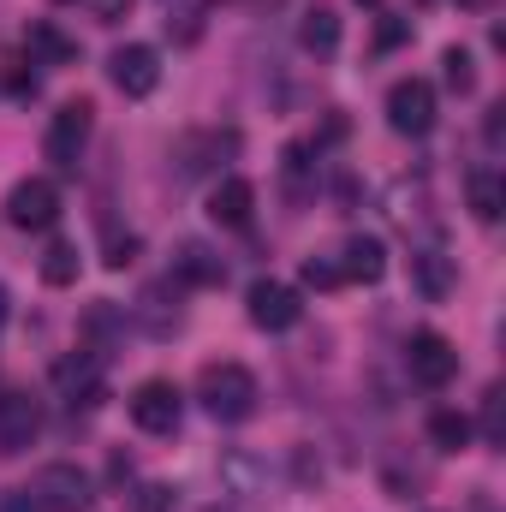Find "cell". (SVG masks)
I'll use <instances>...</instances> for the list:
<instances>
[{
	"label": "cell",
	"mask_w": 506,
	"mask_h": 512,
	"mask_svg": "<svg viewBox=\"0 0 506 512\" xmlns=\"http://www.w3.org/2000/svg\"><path fill=\"white\" fill-rule=\"evenodd\" d=\"M411 286H417L429 304H441V298L453 292V262L441 251H411Z\"/></svg>",
	"instance_id": "2e32d148"
},
{
	"label": "cell",
	"mask_w": 506,
	"mask_h": 512,
	"mask_svg": "<svg viewBox=\"0 0 506 512\" xmlns=\"http://www.w3.org/2000/svg\"><path fill=\"white\" fill-rule=\"evenodd\" d=\"M6 221L24 227V233H48V227L60 221V191H54V179H18V185L6 191Z\"/></svg>",
	"instance_id": "8992f818"
},
{
	"label": "cell",
	"mask_w": 506,
	"mask_h": 512,
	"mask_svg": "<svg viewBox=\"0 0 506 512\" xmlns=\"http://www.w3.org/2000/svg\"><path fill=\"white\" fill-rule=\"evenodd\" d=\"M483 441L489 447H506V423H501V387L483 393Z\"/></svg>",
	"instance_id": "603a6c76"
},
{
	"label": "cell",
	"mask_w": 506,
	"mask_h": 512,
	"mask_svg": "<svg viewBox=\"0 0 506 512\" xmlns=\"http://www.w3.org/2000/svg\"><path fill=\"white\" fill-rule=\"evenodd\" d=\"M417 6H429V0H417Z\"/></svg>",
	"instance_id": "f546056e"
},
{
	"label": "cell",
	"mask_w": 506,
	"mask_h": 512,
	"mask_svg": "<svg viewBox=\"0 0 506 512\" xmlns=\"http://www.w3.org/2000/svg\"><path fill=\"white\" fill-rule=\"evenodd\" d=\"M399 36H405V24H381V36H376V48H393V42H399Z\"/></svg>",
	"instance_id": "4316f807"
},
{
	"label": "cell",
	"mask_w": 506,
	"mask_h": 512,
	"mask_svg": "<svg viewBox=\"0 0 506 512\" xmlns=\"http://www.w3.org/2000/svg\"><path fill=\"white\" fill-rule=\"evenodd\" d=\"M167 280H179V286H221V280H227V262L209 251V245L185 239V245L173 251V274H167Z\"/></svg>",
	"instance_id": "7c38bea8"
},
{
	"label": "cell",
	"mask_w": 506,
	"mask_h": 512,
	"mask_svg": "<svg viewBox=\"0 0 506 512\" xmlns=\"http://www.w3.org/2000/svg\"><path fill=\"white\" fill-rule=\"evenodd\" d=\"M405 370H411V382L417 387H447L453 376H459V352H453L447 334L417 328V334L405 340Z\"/></svg>",
	"instance_id": "5b68a950"
},
{
	"label": "cell",
	"mask_w": 506,
	"mask_h": 512,
	"mask_svg": "<svg viewBox=\"0 0 506 512\" xmlns=\"http://www.w3.org/2000/svg\"><path fill=\"white\" fill-rule=\"evenodd\" d=\"M108 78H114L120 96L143 102V96H155V84H161V54L143 48V42H126V48L108 54Z\"/></svg>",
	"instance_id": "ba28073f"
},
{
	"label": "cell",
	"mask_w": 506,
	"mask_h": 512,
	"mask_svg": "<svg viewBox=\"0 0 506 512\" xmlns=\"http://www.w3.org/2000/svg\"><path fill=\"white\" fill-rule=\"evenodd\" d=\"M251 209H256V185L227 173L215 191H209V221L215 227H251Z\"/></svg>",
	"instance_id": "8fae6325"
},
{
	"label": "cell",
	"mask_w": 506,
	"mask_h": 512,
	"mask_svg": "<svg viewBox=\"0 0 506 512\" xmlns=\"http://www.w3.org/2000/svg\"><path fill=\"white\" fill-rule=\"evenodd\" d=\"M304 286H316V292H334V286H346V274H340V256H310V262H304Z\"/></svg>",
	"instance_id": "7402d4cb"
},
{
	"label": "cell",
	"mask_w": 506,
	"mask_h": 512,
	"mask_svg": "<svg viewBox=\"0 0 506 512\" xmlns=\"http://www.w3.org/2000/svg\"><path fill=\"white\" fill-rule=\"evenodd\" d=\"M24 42H30V54H36L42 66H72V60H78V42H72V36H60L48 18H30Z\"/></svg>",
	"instance_id": "e0dca14e"
},
{
	"label": "cell",
	"mask_w": 506,
	"mask_h": 512,
	"mask_svg": "<svg viewBox=\"0 0 506 512\" xmlns=\"http://www.w3.org/2000/svg\"><path fill=\"white\" fill-rule=\"evenodd\" d=\"M179 507V495L167 489V483H149V489H137V512H173Z\"/></svg>",
	"instance_id": "cb8c5ba5"
},
{
	"label": "cell",
	"mask_w": 506,
	"mask_h": 512,
	"mask_svg": "<svg viewBox=\"0 0 506 512\" xmlns=\"http://www.w3.org/2000/svg\"><path fill=\"white\" fill-rule=\"evenodd\" d=\"M126 411H131V423H137L143 435H173L179 417H185V393H179L173 382H161V376H149V382L131 387Z\"/></svg>",
	"instance_id": "277c9868"
},
{
	"label": "cell",
	"mask_w": 506,
	"mask_h": 512,
	"mask_svg": "<svg viewBox=\"0 0 506 512\" xmlns=\"http://www.w3.org/2000/svg\"><path fill=\"white\" fill-rule=\"evenodd\" d=\"M54 382H60V393H66L72 405H78V399H84V405H96V399H102V364L72 358V364H60V370H54Z\"/></svg>",
	"instance_id": "ac0fdd59"
},
{
	"label": "cell",
	"mask_w": 506,
	"mask_h": 512,
	"mask_svg": "<svg viewBox=\"0 0 506 512\" xmlns=\"http://www.w3.org/2000/svg\"><path fill=\"white\" fill-rule=\"evenodd\" d=\"M0 322H6V286H0Z\"/></svg>",
	"instance_id": "f1b7e54d"
},
{
	"label": "cell",
	"mask_w": 506,
	"mask_h": 512,
	"mask_svg": "<svg viewBox=\"0 0 506 512\" xmlns=\"http://www.w3.org/2000/svg\"><path fill=\"white\" fill-rule=\"evenodd\" d=\"M465 203H471V215H477L483 227H495V221H501V209H506L501 173H495V167H477V173L465 179Z\"/></svg>",
	"instance_id": "9a60e30c"
},
{
	"label": "cell",
	"mask_w": 506,
	"mask_h": 512,
	"mask_svg": "<svg viewBox=\"0 0 506 512\" xmlns=\"http://www.w3.org/2000/svg\"><path fill=\"white\" fill-rule=\"evenodd\" d=\"M441 66H447V90H453V96H471V90H477V66H471V54H465L459 42L441 54Z\"/></svg>",
	"instance_id": "44dd1931"
},
{
	"label": "cell",
	"mask_w": 506,
	"mask_h": 512,
	"mask_svg": "<svg viewBox=\"0 0 506 512\" xmlns=\"http://www.w3.org/2000/svg\"><path fill=\"white\" fill-rule=\"evenodd\" d=\"M245 310H251V322L262 334H286L304 316V304H298V292L286 280H256L251 292H245Z\"/></svg>",
	"instance_id": "9c48e42d"
},
{
	"label": "cell",
	"mask_w": 506,
	"mask_h": 512,
	"mask_svg": "<svg viewBox=\"0 0 506 512\" xmlns=\"http://www.w3.org/2000/svg\"><path fill=\"white\" fill-rule=\"evenodd\" d=\"M90 131H96V108L90 102H66L48 131H42V155L60 167V173H78V161H84V149H90Z\"/></svg>",
	"instance_id": "7a4b0ae2"
},
{
	"label": "cell",
	"mask_w": 506,
	"mask_h": 512,
	"mask_svg": "<svg viewBox=\"0 0 506 512\" xmlns=\"http://www.w3.org/2000/svg\"><path fill=\"white\" fill-rule=\"evenodd\" d=\"M36 435H42V405H36L24 387H6V393H0V453L12 459V453H24Z\"/></svg>",
	"instance_id": "30bf717a"
},
{
	"label": "cell",
	"mask_w": 506,
	"mask_h": 512,
	"mask_svg": "<svg viewBox=\"0 0 506 512\" xmlns=\"http://www.w3.org/2000/svg\"><path fill=\"white\" fill-rule=\"evenodd\" d=\"M340 274H346V280L376 286L381 274H387V245H381V239H370V233L346 239V251H340Z\"/></svg>",
	"instance_id": "4fadbf2b"
},
{
	"label": "cell",
	"mask_w": 506,
	"mask_h": 512,
	"mask_svg": "<svg viewBox=\"0 0 506 512\" xmlns=\"http://www.w3.org/2000/svg\"><path fill=\"white\" fill-rule=\"evenodd\" d=\"M78 268H84V256H78L72 239H54V245L42 251V280H48V286H72Z\"/></svg>",
	"instance_id": "d6986e66"
},
{
	"label": "cell",
	"mask_w": 506,
	"mask_h": 512,
	"mask_svg": "<svg viewBox=\"0 0 506 512\" xmlns=\"http://www.w3.org/2000/svg\"><path fill=\"white\" fill-rule=\"evenodd\" d=\"M24 495H30L36 512H84L90 501H96V483H90L78 465H42L36 483H30Z\"/></svg>",
	"instance_id": "3957f363"
},
{
	"label": "cell",
	"mask_w": 506,
	"mask_h": 512,
	"mask_svg": "<svg viewBox=\"0 0 506 512\" xmlns=\"http://www.w3.org/2000/svg\"><path fill=\"white\" fill-rule=\"evenodd\" d=\"M387 126L399 131V137H423V131L435 126V84L399 78V84L387 90Z\"/></svg>",
	"instance_id": "52a82bcc"
},
{
	"label": "cell",
	"mask_w": 506,
	"mask_h": 512,
	"mask_svg": "<svg viewBox=\"0 0 506 512\" xmlns=\"http://www.w3.org/2000/svg\"><path fill=\"white\" fill-rule=\"evenodd\" d=\"M90 12H96L102 24H114V18H126L131 12V0H90Z\"/></svg>",
	"instance_id": "d4e9b609"
},
{
	"label": "cell",
	"mask_w": 506,
	"mask_h": 512,
	"mask_svg": "<svg viewBox=\"0 0 506 512\" xmlns=\"http://www.w3.org/2000/svg\"><path fill=\"white\" fill-rule=\"evenodd\" d=\"M298 42H304V54H316V60L340 54V12L316 0V6L304 12V24H298Z\"/></svg>",
	"instance_id": "5bb4252c"
},
{
	"label": "cell",
	"mask_w": 506,
	"mask_h": 512,
	"mask_svg": "<svg viewBox=\"0 0 506 512\" xmlns=\"http://www.w3.org/2000/svg\"><path fill=\"white\" fill-rule=\"evenodd\" d=\"M131 256H137V239H114V251H108V268H126Z\"/></svg>",
	"instance_id": "484cf974"
},
{
	"label": "cell",
	"mask_w": 506,
	"mask_h": 512,
	"mask_svg": "<svg viewBox=\"0 0 506 512\" xmlns=\"http://www.w3.org/2000/svg\"><path fill=\"white\" fill-rule=\"evenodd\" d=\"M429 441H435L441 453L471 447V417H465V411H435V417H429Z\"/></svg>",
	"instance_id": "ffe728a7"
},
{
	"label": "cell",
	"mask_w": 506,
	"mask_h": 512,
	"mask_svg": "<svg viewBox=\"0 0 506 512\" xmlns=\"http://www.w3.org/2000/svg\"><path fill=\"white\" fill-rule=\"evenodd\" d=\"M197 399H203V411H209L215 423H245L256 411V399H262V387H256V376L245 364H203Z\"/></svg>",
	"instance_id": "6da1fadb"
},
{
	"label": "cell",
	"mask_w": 506,
	"mask_h": 512,
	"mask_svg": "<svg viewBox=\"0 0 506 512\" xmlns=\"http://www.w3.org/2000/svg\"><path fill=\"white\" fill-rule=\"evenodd\" d=\"M459 6H471V12H489V6H495V0H459Z\"/></svg>",
	"instance_id": "83f0119b"
}]
</instances>
